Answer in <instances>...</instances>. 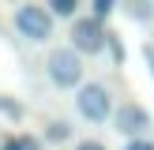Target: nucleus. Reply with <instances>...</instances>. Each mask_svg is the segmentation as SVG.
<instances>
[{
  "label": "nucleus",
  "mask_w": 154,
  "mask_h": 150,
  "mask_svg": "<svg viewBox=\"0 0 154 150\" xmlns=\"http://www.w3.org/2000/svg\"><path fill=\"white\" fill-rule=\"evenodd\" d=\"M45 71H49V79L57 82V86L72 90L83 82V60H79V49H53L49 60H45Z\"/></svg>",
  "instance_id": "1"
},
{
  "label": "nucleus",
  "mask_w": 154,
  "mask_h": 150,
  "mask_svg": "<svg viewBox=\"0 0 154 150\" xmlns=\"http://www.w3.org/2000/svg\"><path fill=\"white\" fill-rule=\"evenodd\" d=\"M75 105H79V112L90 120V124H105V120L113 116V94L102 86V82H83Z\"/></svg>",
  "instance_id": "2"
},
{
  "label": "nucleus",
  "mask_w": 154,
  "mask_h": 150,
  "mask_svg": "<svg viewBox=\"0 0 154 150\" xmlns=\"http://www.w3.org/2000/svg\"><path fill=\"white\" fill-rule=\"evenodd\" d=\"M53 19H57V15L45 11V8L23 4L19 11H15V30H19L26 41H49L53 38Z\"/></svg>",
  "instance_id": "3"
},
{
  "label": "nucleus",
  "mask_w": 154,
  "mask_h": 150,
  "mask_svg": "<svg viewBox=\"0 0 154 150\" xmlns=\"http://www.w3.org/2000/svg\"><path fill=\"white\" fill-rule=\"evenodd\" d=\"M105 41H109V34L102 30V19L98 15H83V19H75L72 22V45L79 52H102L105 49Z\"/></svg>",
  "instance_id": "4"
},
{
  "label": "nucleus",
  "mask_w": 154,
  "mask_h": 150,
  "mask_svg": "<svg viewBox=\"0 0 154 150\" xmlns=\"http://www.w3.org/2000/svg\"><path fill=\"white\" fill-rule=\"evenodd\" d=\"M113 124H117V131H120V135H128V139H135V135H143V131L150 128V112L143 109V105L128 101V105H120V109H117V116H113Z\"/></svg>",
  "instance_id": "5"
},
{
  "label": "nucleus",
  "mask_w": 154,
  "mask_h": 150,
  "mask_svg": "<svg viewBox=\"0 0 154 150\" xmlns=\"http://www.w3.org/2000/svg\"><path fill=\"white\" fill-rule=\"evenodd\" d=\"M132 22H154V0H120Z\"/></svg>",
  "instance_id": "6"
},
{
  "label": "nucleus",
  "mask_w": 154,
  "mask_h": 150,
  "mask_svg": "<svg viewBox=\"0 0 154 150\" xmlns=\"http://www.w3.org/2000/svg\"><path fill=\"white\" fill-rule=\"evenodd\" d=\"M0 150H42V142L30 139V135H11V139H4Z\"/></svg>",
  "instance_id": "7"
},
{
  "label": "nucleus",
  "mask_w": 154,
  "mask_h": 150,
  "mask_svg": "<svg viewBox=\"0 0 154 150\" xmlns=\"http://www.w3.org/2000/svg\"><path fill=\"white\" fill-rule=\"evenodd\" d=\"M75 8H79V0H49V11L57 19H75Z\"/></svg>",
  "instance_id": "8"
},
{
  "label": "nucleus",
  "mask_w": 154,
  "mask_h": 150,
  "mask_svg": "<svg viewBox=\"0 0 154 150\" xmlns=\"http://www.w3.org/2000/svg\"><path fill=\"white\" fill-rule=\"evenodd\" d=\"M68 135H72V131H68V124H64V120H57V124H49V131H45V139H53V142H64Z\"/></svg>",
  "instance_id": "9"
},
{
  "label": "nucleus",
  "mask_w": 154,
  "mask_h": 150,
  "mask_svg": "<svg viewBox=\"0 0 154 150\" xmlns=\"http://www.w3.org/2000/svg\"><path fill=\"white\" fill-rule=\"evenodd\" d=\"M113 8H117V0H94V15H98V19H105Z\"/></svg>",
  "instance_id": "10"
},
{
  "label": "nucleus",
  "mask_w": 154,
  "mask_h": 150,
  "mask_svg": "<svg viewBox=\"0 0 154 150\" xmlns=\"http://www.w3.org/2000/svg\"><path fill=\"white\" fill-rule=\"evenodd\" d=\"M124 150H154V142L150 139H143V135H135V139H128V146Z\"/></svg>",
  "instance_id": "11"
},
{
  "label": "nucleus",
  "mask_w": 154,
  "mask_h": 150,
  "mask_svg": "<svg viewBox=\"0 0 154 150\" xmlns=\"http://www.w3.org/2000/svg\"><path fill=\"white\" fill-rule=\"evenodd\" d=\"M75 150H105V146H102V142H94V139H87V142H79Z\"/></svg>",
  "instance_id": "12"
}]
</instances>
